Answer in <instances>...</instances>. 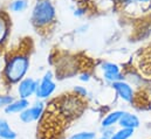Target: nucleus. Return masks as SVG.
<instances>
[{"label": "nucleus", "instance_id": "obj_4", "mask_svg": "<svg viewBox=\"0 0 151 139\" xmlns=\"http://www.w3.org/2000/svg\"><path fill=\"white\" fill-rule=\"evenodd\" d=\"M43 110H45V104L42 102H38V103L33 104L32 106L27 107L25 111H22L19 115L20 120L22 123H25V124H29V123L37 122L43 115Z\"/></svg>", "mask_w": 151, "mask_h": 139}, {"label": "nucleus", "instance_id": "obj_1", "mask_svg": "<svg viewBox=\"0 0 151 139\" xmlns=\"http://www.w3.org/2000/svg\"><path fill=\"white\" fill-rule=\"evenodd\" d=\"M29 68V59L26 55L18 54L12 56L4 69V76L9 83H18L24 80Z\"/></svg>", "mask_w": 151, "mask_h": 139}, {"label": "nucleus", "instance_id": "obj_18", "mask_svg": "<svg viewBox=\"0 0 151 139\" xmlns=\"http://www.w3.org/2000/svg\"><path fill=\"white\" fill-rule=\"evenodd\" d=\"M73 90H74V92L76 94V96H78V97H86L88 95L87 89L84 87H81V85H75Z\"/></svg>", "mask_w": 151, "mask_h": 139}, {"label": "nucleus", "instance_id": "obj_11", "mask_svg": "<svg viewBox=\"0 0 151 139\" xmlns=\"http://www.w3.org/2000/svg\"><path fill=\"white\" fill-rule=\"evenodd\" d=\"M0 139H17V132L4 118H0Z\"/></svg>", "mask_w": 151, "mask_h": 139}, {"label": "nucleus", "instance_id": "obj_13", "mask_svg": "<svg viewBox=\"0 0 151 139\" xmlns=\"http://www.w3.org/2000/svg\"><path fill=\"white\" fill-rule=\"evenodd\" d=\"M8 34V21L4 14H0V44L6 40Z\"/></svg>", "mask_w": 151, "mask_h": 139}, {"label": "nucleus", "instance_id": "obj_2", "mask_svg": "<svg viewBox=\"0 0 151 139\" xmlns=\"http://www.w3.org/2000/svg\"><path fill=\"white\" fill-rule=\"evenodd\" d=\"M55 18V8L48 0L38 1L32 12V19L35 25L46 26L50 24Z\"/></svg>", "mask_w": 151, "mask_h": 139}, {"label": "nucleus", "instance_id": "obj_19", "mask_svg": "<svg viewBox=\"0 0 151 139\" xmlns=\"http://www.w3.org/2000/svg\"><path fill=\"white\" fill-rule=\"evenodd\" d=\"M114 133H115V129L114 128H104V129H102V137L110 139L113 137Z\"/></svg>", "mask_w": 151, "mask_h": 139}, {"label": "nucleus", "instance_id": "obj_10", "mask_svg": "<svg viewBox=\"0 0 151 139\" xmlns=\"http://www.w3.org/2000/svg\"><path fill=\"white\" fill-rule=\"evenodd\" d=\"M29 101L28 100H24V98H19L15 100L13 103L8 105L7 107H5V112L7 115H13V113H21L22 111H25L27 107H29Z\"/></svg>", "mask_w": 151, "mask_h": 139}, {"label": "nucleus", "instance_id": "obj_16", "mask_svg": "<svg viewBox=\"0 0 151 139\" xmlns=\"http://www.w3.org/2000/svg\"><path fill=\"white\" fill-rule=\"evenodd\" d=\"M102 69L104 71V74H121L119 67L113 62H104L102 64Z\"/></svg>", "mask_w": 151, "mask_h": 139}, {"label": "nucleus", "instance_id": "obj_22", "mask_svg": "<svg viewBox=\"0 0 151 139\" xmlns=\"http://www.w3.org/2000/svg\"><path fill=\"white\" fill-rule=\"evenodd\" d=\"M97 139H109V138H106V137H100V138H97Z\"/></svg>", "mask_w": 151, "mask_h": 139}, {"label": "nucleus", "instance_id": "obj_15", "mask_svg": "<svg viewBox=\"0 0 151 139\" xmlns=\"http://www.w3.org/2000/svg\"><path fill=\"white\" fill-rule=\"evenodd\" d=\"M26 7H27V1L26 0H14L9 5V8L13 12H22V11L26 9Z\"/></svg>", "mask_w": 151, "mask_h": 139}, {"label": "nucleus", "instance_id": "obj_6", "mask_svg": "<svg viewBox=\"0 0 151 139\" xmlns=\"http://www.w3.org/2000/svg\"><path fill=\"white\" fill-rule=\"evenodd\" d=\"M114 89L116 90L117 95L127 103H132L134 102V98H135V94H134V89L132 87L124 82V81H118V82H115L111 84Z\"/></svg>", "mask_w": 151, "mask_h": 139}, {"label": "nucleus", "instance_id": "obj_14", "mask_svg": "<svg viewBox=\"0 0 151 139\" xmlns=\"http://www.w3.org/2000/svg\"><path fill=\"white\" fill-rule=\"evenodd\" d=\"M68 139H96V133L94 131H80L72 135Z\"/></svg>", "mask_w": 151, "mask_h": 139}, {"label": "nucleus", "instance_id": "obj_23", "mask_svg": "<svg viewBox=\"0 0 151 139\" xmlns=\"http://www.w3.org/2000/svg\"><path fill=\"white\" fill-rule=\"evenodd\" d=\"M0 81H1V77H0Z\"/></svg>", "mask_w": 151, "mask_h": 139}, {"label": "nucleus", "instance_id": "obj_17", "mask_svg": "<svg viewBox=\"0 0 151 139\" xmlns=\"http://www.w3.org/2000/svg\"><path fill=\"white\" fill-rule=\"evenodd\" d=\"M15 100L11 95H0V107H7L11 103H13Z\"/></svg>", "mask_w": 151, "mask_h": 139}, {"label": "nucleus", "instance_id": "obj_8", "mask_svg": "<svg viewBox=\"0 0 151 139\" xmlns=\"http://www.w3.org/2000/svg\"><path fill=\"white\" fill-rule=\"evenodd\" d=\"M118 125L124 129H132L136 130L137 128L141 126V119L138 118L137 115L131 113V112H124L122 118L118 122Z\"/></svg>", "mask_w": 151, "mask_h": 139}, {"label": "nucleus", "instance_id": "obj_5", "mask_svg": "<svg viewBox=\"0 0 151 139\" xmlns=\"http://www.w3.org/2000/svg\"><path fill=\"white\" fill-rule=\"evenodd\" d=\"M38 84L39 81L33 80L32 77H26L22 81H20L19 85H18V95H19V97L24 98V100H28L29 97L35 95Z\"/></svg>", "mask_w": 151, "mask_h": 139}, {"label": "nucleus", "instance_id": "obj_21", "mask_svg": "<svg viewBox=\"0 0 151 139\" xmlns=\"http://www.w3.org/2000/svg\"><path fill=\"white\" fill-rule=\"evenodd\" d=\"M129 2H136V1H138V2H147V1H150V0H128Z\"/></svg>", "mask_w": 151, "mask_h": 139}, {"label": "nucleus", "instance_id": "obj_12", "mask_svg": "<svg viewBox=\"0 0 151 139\" xmlns=\"http://www.w3.org/2000/svg\"><path fill=\"white\" fill-rule=\"evenodd\" d=\"M134 132H135V130H132V129L121 128L119 130L115 131V133L110 139H130L134 136Z\"/></svg>", "mask_w": 151, "mask_h": 139}, {"label": "nucleus", "instance_id": "obj_3", "mask_svg": "<svg viewBox=\"0 0 151 139\" xmlns=\"http://www.w3.org/2000/svg\"><path fill=\"white\" fill-rule=\"evenodd\" d=\"M55 89H56V84L53 81V72L47 71L43 75V77L41 78V81L39 82L35 96L39 100H46L53 95Z\"/></svg>", "mask_w": 151, "mask_h": 139}, {"label": "nucleus", "instance_id": "obj_7", "mask_svg": "<svg viewBox=\"0 0 151 139\" xmlns=\"http://www.w3.org/2000/svg\"><path fill=\"white\" fill-rule=\"evenodd\" d=\"M80 98L77 97H66L61 103V111L65 116H76L80 112Z\"/></svg>", "mask_w": 151, "mask_h": 139}, {"label": "nucleus", "instance_id": "obj_9", "mask_svg": "<svg viewBox=\"0 0 151 139\" xmlns=\"http://www.w3.org/2000/svg\"><path fill=\"white\" fill-rule=\"evenodd\" d=\"M125 111L122 110H115L109 112L108 115H106V117H103V119L101 120V126L102 129L104 128H114L116 124H118L119 119L122 118V116L124 115Z\"/></svg>", "mask_w": 151, "mask_h": 139}, {"label": "nucleus", "instance_id": "obj_20", "mask_svg": "<svg viewBox=\"0 0 151 139\" xmlns=\"http://www.w3.org/2000/svg\"><path fill=\"white\" fill-rule=\"evenodd\" d=\"M89 80H90V75H89L88 72H83V74L80 75V81H82V82H88Z\"/></svg>", "mask_w": 151, "mask_h": 139}]
</instances>
